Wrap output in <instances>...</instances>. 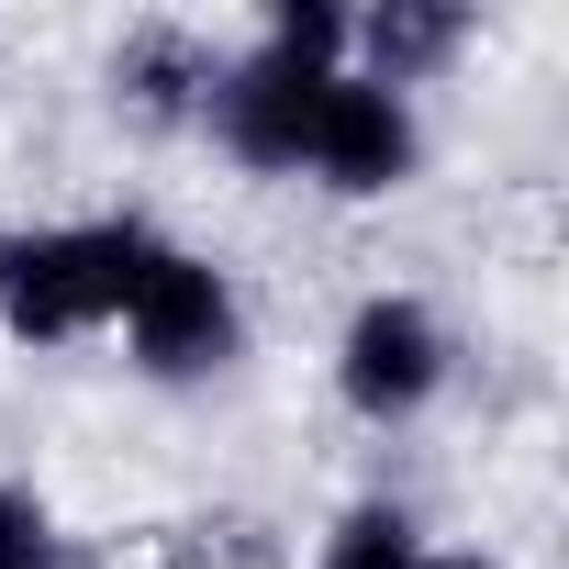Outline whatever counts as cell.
<instances>
[{
  "label": "cell",
  "mask_w": 569,
  "mask_h": 569,
  "mask_svg": "<svg viewBox=\"0 0 569 569\" xmlns=\"http://www.w3.org/2000/svg\"><path fill=\"white\" fill-rule=\"evenodd\" d=\"M336 68H347V12L336 0H279L257 23V46L223 57V79L201 101V134L257 179H302V146H313V112H325Z\"/></svg>",
  "instance_id": "obj_1"
},
{
  "label": "cell",
  "mask_w": 569,
  "mask_h": 569,
  "mask_svg": "<svg viewBox=\"0 0 569 569\" xmlns=\"http://www.w3.org/2000/svg\"><path fill=\"white\" fill-rule=\"evenodd\" d=\"M146 257H157V223H146V212L0 223V336H12V347H79V336H112Z\"/></svg>",
  "instance_id": "obj_2"
},
{
  "label": "cell",
  "mask_w": 569,
  "mask_h": 569,
  "mask_svg": "<svg viewBox=\"0 0 569 569\" xmlns=\"http://www.w3.org/2000/svg\"><path fill=\"white\" fill-rule=\"evenodd\" d=\"M123 358L157 380V391H201L246 358V291H234V268L201 257V246H168L134 268V291H123Z\"/></svg>",
  "instance_id": "obj_3"
},
{
  "label": "cell",
  "mask_w": 569,
  "mask_h": 569,
  "mask_svg": "<svg viewBox=\"0 0 569 569\" xmlns=\"http://www.w3.org/2000/svg\"><path fill=\"white\" fill-rule=\"evenodd\" d=\"M458 380V336L425 291H358L347 325H336V402L358 425H425Z\"/></svg>",
  "instance_id": "obj_4"
},
{
  "label": "cell",
  "mask_w": 569,
  "mask_h": 569,
  "mask_svg": "<svg viewBox=\"0 0 569 569\" xmlns=\"http://www.w3.org/2000/svg\"><path fill=\"white\" fill-rule=\"evenodd\" d=\"M425 168V112L358 68L325 79V112H313V146H302V179L336 190V201H391L402 179Z\"/></svg>",
  "instance_id": "obj_5"
},
{
  "label": "cell",
  "mask_w": 569,
  "mask_h": 569,
  "mask_svg": "<svg viewBox=\"0 0 569 569\" xmlns=\"http://www.w3.org/2000/svg\"><path fill=\"white\" fill-rule=\"evenodd\" d=\"M212 79H223V46L201 23L157 12V23H123V46H112V112L134 134H190L201 101H212Z\"/></svg>",
  "instance_id": "obj_6"
},
{
  "label": "cell",
  "mask_w": 569,
  "mask_h": 569,
  "mask_svg": "<svg viewBox=\"0 0 569 569\" xmlns=\"http://www.w3.org/2000/svg\"><path fill=\"white\" fill-rule=\"evenodd\" d=\"M469 34H480V23L458 12V0H380V12H347V68L413 101L436 68L469 57Z\"/></svg>",
  "instance_id": "obj_7"
},
{
  "label": "cell",
  "mask_w": 569,
  "mask_h": 569,
  "mask_svg": "<svg viewBox=\"0 0 569 569\" xmlns=\"http://www.w3.org/2000/svg\"><path fill=\"white\" fill-rule=\"evenodd\" d=\"M425 558H436V536H425V513L402 491H358L313 536V569H425Z\"/></svg>",
  "instance_id": "obj_8"
},
{
  "label": "cell",
  "mask_w": 569,
  "mask_h": 569,
  "mask_svg": "<svg viewBox=\"0 0 569 569\" xmlns=\"http://www.w3.org/2000/svg\"><path fill=\"white\" fill-rule=\"evenodd\" d=\"M68 547V525H57V502L34 491V480H0V569H46Z\"/></svg>",
  "instance_id": "obj_9"
},
{
  "label": "cell",
  "mask_w": 569,
  "mask_h": 569,
  "mask_svg": "<svg viewBox=\"0 0 569 569\" xmlns=\"http://www.w3.org/2000/svg\"><path fill=\"white\" fill-rule=\"evenodd\" d=\"M46 569H112V558H101V547H79V536H68V547H57V558H46Z\"/></svg>",
  "instance_id": "obj_10"
},
{
  "label": "cell",
  "mask_w": 569,
  "mask_h": 569,
  "mask_svg": "<svg viewBox=\"0 0 569 569\" xmlns=\"http://www.w3.org/2000/svg\"><path fill=\"white\" fill-rule=\"evenodd\" d=\"M425 569H502V558H480V547H436Z\"/></svg>",
  "instance_id": "obj_11"
}]
</instances>
